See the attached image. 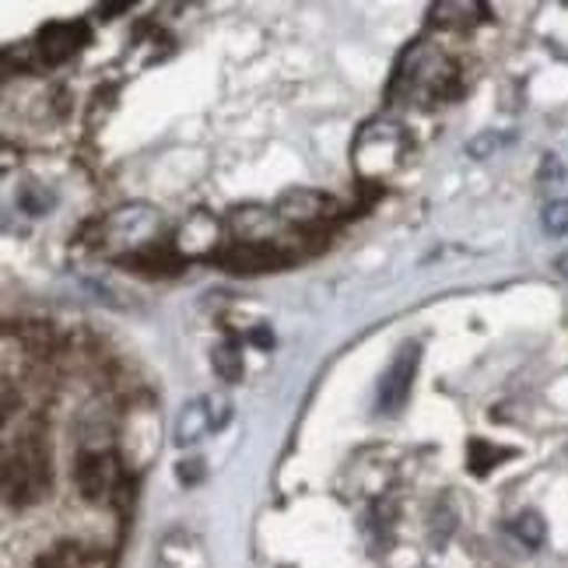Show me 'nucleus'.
<instances>
[{"instance_id":"f257e3e1","label":"nucleus","mask_w":568,"mask_h":568,"mask_svg":"<svg viewBox=\"0 0 568 568\" xmlns=\"http://www.w3.org/2000/svg\"><path fill=\"white\" fill-rule=\"evenodd\" d=\"M50 488V456L39 435H26L18 449L4 456V501L11 509H26Z\"/></svg>"},{"instance_id":"f03ea898","label":"nucleus","mask_w":568,"mask_h":568,"mask_svg":"<svg viewBox=\"0 0 568 568\" xmlns=\"http://www.w3.org/2000/svg\"><path fill=\"white\" fill-rule=\"evenodd\" d=\"M74 480L84 501H113L116 491L126 485V470L113 453L84 449L74 464Z\"/></svg>"},{"instance_id":"7ed1b4c3","label":"nucleus","mask_w":568,"mask_h":568,"mask_svg":"<svg viewBox=\"0 0 568 568\" xmlns=\"http://www.w3.org/2000/svg\"><path fill=\"white\" fill-rule=\"evenodd\" d=\"M288 253H281V243H256V239H243V243H232L229 250L217 253V264L232 274H264L277 271L288 264Z\"/></svg>"},{"instance_id":"20e7f679","label":"nucleus","mask_w":568,"mask_h":568,"mask_svg":"<svg viewBox=\"0 0 568 568\" xmlns=\"http://www.w3.org/2000/svg\"><path fill=\"white\" fill-rule=\"evenodd\" d=\"M418 362H422V344H404L397 358H393V365L386 368V376L379 379V410L397 414L407 404Z\"/></svg>"},{"instance_id":"39448f33","label":"nucleus","mask_w":568,"mask_h":568,"mask_svg":"<svg viewBox=\"0 0 568 568\" xmlns=\"http://www.w3.org/2000/svg\"><path fill=\"white\" fill-rule=\"evenodd\" d=\"M84 42H89V29L81 21H50L39 29V57L47 63H63L71 60Z\"/></svg>"},{"instance_id":"423d86ee","label":"nucleus","mask_w":568,"mask_h":568,"mask_svg":"<svg viewBox=\"0 0 568 568\" xmlns=\"http://www.w3.org/2000/svg\"><path fill=\"white\" fill-rule=\"evenodd\" d=\"M326 211H334V201L316 190H288L277 201V217L288 225H313L326 217Z\"/></svg>"},{"instance_id":"0eeeda50","label":"nucleus","mask_w":568,"mask_h":568,"mask_svg":"<svg viewBox=\"0 0 568 568\" xmlns=\"http://www.w3.org/2000/svg\"><path fill=\"white\" fill-rule=\"evenodd\" d=\"M214 246H217V222L211 214L196 211L183 222V232H180V256H214Z\"/></svg>"},{"instance_id":"6e6552de","label":"nucleus","mask_w":568,"mask_h":568,"mask_svg":"<svg viewBox=\"0 0 568 568\" xmlns=\"http://www.w3.org/2000/svg\"><path fill=\"white\" fill-rule=\"evenodd\" d=\"M123 267H134L141 274H176L183 271V256L176 250H159V246H144V250H134L130 256L120 260Z\"/></svg>"},{"instance_id":"1a4fd4ad","label":"nucleus","mask_w":568,"mask_h":568,"mask_svg":"<svg viewBox=\"0 0 568 568\" xmlns=\"http://www.w3.org/2000/svg\"><path fill=\"white\" fill-rule=\"evenodd\" d=\"M211 362H214V373L222 376V383H243V373H246L243 368V344H239L235 337L217 344Z\"/></svg>"},{"instance_id":"9d476101","label":"nucleus","mask_w":568,"mask_h":568,"mask_svg":"<svg viewBox=\"0 0 568 568\" xmlns=\"http://www.w3.org/2000/svg\"><path fill=\"white\" fill-rule=\"evenodd\" d=\"M509 456H516V453L513 449H498L488 439H470V446H467V467H470L474 477H485V474H491V467H498L501 460H509Z\"/></svg>"},{"instance_id":"9b49d317","label":"nucleus","mask_w":568,"mask_h":568,"mask_svg":"<svg viewBox=\"0 0 568 568\" xmlns=\"http://www.w3.org/2000/svg\"><path fill=\"white\" fill-rule=\"evenodd\" d=\"M207 428H211L207 404L204 400H193L190 407H183V418H180V428H176V443L180 446H190V443L201 439Z\"/></svg>"},{"instance_id":"f8f14e48","label":"nucleus","mask_w":568,"mask_h":568,"mask_svg":"<svg viewBox=\"0 0 568 568\" xmlns=\"http://www.w3.org/2000/svg\"><path fill=\"white\" fill-rule=\"evenodd\" d=\"M509 530L527 544V548H540L544 537H548V527H544V519L537 513H519L513 523H509Z\"/></svg>"},{"instance_id":"ddd939ff","label":"nucleus","mask_w":568,"mask_h":568,"mask_svg":"<svg viewBox=\"0 0 568 568\" xmlns=\"http://www.w3.org/2000/svg\"><path fill=\"white\" fill-rule=\"evenodd\" d=\"M540 225H544V232H548V235L565 239L568 235V201H555V204L544 207Z\"/></svg>"},{"instance_id":"4468645a","label":"nucleus","mask_w":568,"mask_h":568,"mask_svg":"<svg viewBox=\"0 0 568 568\" xmlns=\"http://www.w3.org/2000/svg\"><path fill=\"white\" fill-rule=\"evenodd\" d=\"M501 144H506V138L495 134V130H485V134H477V138L467 141V155L477 159V162H480V159H491Z\"/></svg>"},{"instance_id":"2eb2a0df","label":"nucleus","mask_w":568,"mask_h":568,"mask_svg":"<svg viewBox=\"0 0 568 568\" xmlns=\"http://www.w3.org/2000/svg\"><path fill=\"white\" fill-rule=\"evenodd\" d=\"M267 217H271V214H267L264 207H246V211H235V214H232V225H235L239 232H243V235H250L256 225H264Z\"/></svg>"},{"instance_id":"dca6fc26","label":"nucleus","mask_w":568,"mask_h":568,"mask_svg":"<svg viewBox=\"0 0 568 568\" xmlns=\"http://www.w3.org/2000/svg\"><path fill=\"white\" fill-rule=\"evenodd\" d=\"M204 404H207V414H211V428L217 432V428H225V422L232 418V404H229V397H204Z\"/></svg>"},{"instance_id":"f3484780","label":"nucleus","mask_w":568,"mask_h":568,"mask_svg":"<svg viewBox=\"0 0 568 568\" xmlns=\"http://www.w3.org/2000/svg\"><path fill=\"white\" fill-rule=\"evenodd\" d=\"M537 180H540V183H561V180H565V165H561V159H558V155H544V159H540Z\"/></svg>"},{"instance_id":"a211bd4d","label":"nucleus","mask_w":568,"mask_h":568,"mask_svg":"<svg viewBox=\"0 0 568 568\" xmlns=\"http://www.w3.org/2000/svg\"><path fill=\"white\" fill-rule=\"evenodd\" d=\"M176 477L183 480V485H196V480H204V464L201 460H183L176 467Z\"/></svg>"},{"instance_id":"6ab92c4d","label":"nucleus","mask_w":568,"mask_h":568,"mask_svg":"<svg viewBox=\"0 0 568 568\" xmlns=\"http://www.w3.org/2000/svg\"><path fill=\"white\" fill-rule=\"evenodd\" d=\"M250 344H253V347H260V352H271V347H274V334H271V326H264V323L253 326V331H250Z\"/></svg>"},{"instance_id":"aec40b11","label":"nucleus","mask_w":568,"mask_h":568,"mask_svg":"<svg viewBox=\"0 0 568 568\" xmlns=\"http://www.w3.org/2000/svg\"><path fill=\"white\" fill-rule=\"evenodd\" d=\"M126 11H130V4H102V8H99V14H102V18H113V14H126Z\"/></svg>"},{"instance_id":"412c9836","label":"nucleus","mask_w":568,"mask_h":568,"mask_svg":"<svg viewBox=\"0 0 568 568\" xmlns=\"http://www.w3.org/2000/svg\"><path fill=\"white\" fill-rule=\"evenodd\" d=\"M555 267H558V271H561V274L568 277V253H561V256L555 260Z\"/></svg>"}]
</instances>
